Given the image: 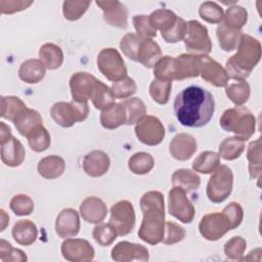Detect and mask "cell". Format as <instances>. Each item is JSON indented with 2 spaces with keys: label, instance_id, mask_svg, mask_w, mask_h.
<instances>
[{
  "label": "cell",
  "instance_id": "obj_11",
  "mask_svg": "<svg viewBox=\"0 0 262 262\" xmlns=\"http://www.w3.org/2000/svg\"><path fill=\"white\" fill-rule=\"evenodd\" d=\"M199 230L204 238L213 242L222 237L227 231L232 230V227L222 212H215L207 214L201 219Z\"/></svg>",
  "mask_w": 262,
  "mask_h": 262
},
{
  "label": "cell",
  "instance_id": "obj_36",
  "mask_svg": "<svg viewBox=\"0 0 262 262\" xmlns=\"http://www.w3.org/2000/svg\"><path fill=\"white\" fill-rule=\"evenodd\" d=\"M245 150V140L242 138L227 137L219 145V157L226 160L232 161L237 159Z\"/></svg>",
  "mask_w": 262,
  "mask_h": 262
},
{
  "label": "cell",
  "instance_id": "obj_9",
  "mask_svg": "<svg viewBox=\"0 0 262 262\" xmlns=\"http://www.w3.org/2000/svg\"><path fill=\"white\" fill-rule=\"evenodd\" d=\"M108 223L116 229L120 236L132 232L135 226V211L132 203L123 200L114 204L111 208V218Z\"/></svg>",
  "mask_w": 262,
  "mask_h": 262
},
{
  "label": "cell",
  "instance_id": "obj_23",
  "mask_svg": "<svg viewBox=\"0 0 262 262\" xmlns=\"http://www.w3.org/2000/svg\"><path fill=\"white\" fill-rule=\"evenodd\" d=\"M26 156V150L21 142L11 137L10 140L1 144V160L8 167H18L23 164Z\"/></svg>",
  "mask_w": 262,
  "mask_h": 262
},
{
  "label": "cell",
  "instance_id": "obj_37",
  "mask_svg": "<svg viewBox=\"0 0 262 262\" xmlns=\"http://www.w3.org/2000/svg\"><path fill=\"white\" fill-rule=\"evenodd\" d=\"M220 165V157L217 152L206 150L201 152L192 163V169L203 174L212 173Z\"/></svg>",
  "mask_w": 262,
  "mask_h": 262
},
{
  "label": "cell",
  "instance_id": "obj_32",
  "mask_svg": "<svg viewBox=\"0 0 262 262\" xmlns=\"http://www.w3.org/2000/svg\"><path fill=\"white\" fill-rule=\"evenodd\" d=\"M39 57L46 69H58L63 61V53L59 46L53 43H45L39 49Z\"/></svg>",
  "mask_w": 262,
  "mask_h": 262
},
{
  "label": "cell",
  "instance_id": "obj_31",
  "mask_svg": "<svg viewBox=\"0 0 262 262\" xmlns=\"http://www.w3.org/2000/svg\"><path fill=\"white\" fill-rule=\"evenodd\" d=\"M149 21L155 30H160L161 34L168 33L176 24L179 16L169 9H157L148 15Z\"/></svg>",
  "mask_w": 262,
  "mask_h": 262
},
{
  "label": "cell",
  "instance_id": "obj_38",
  "mask_svg": "<svg viewBox=\"0 0 262 262\" xmlns=\"http://www.w3.org/2000/svg\"><path fill=\"white\" fill-rule=\"evenodd\" d=\"M155 166L154 158L150 154L140 151L130 157L128 160V167L134 174L143 175L149 173Z\"/></svg>",
  "mask_w": 262,
  "mask_h": 262
},
{
  "label": "cell",
  "instance_id": "obj_40",
  "mask_svg": "<svg viewBox=\"0 0 262 262\" xmlns=\"http://www.w3.org/2000/svg\"><path fill=\"white\" fill-rule=\"evenodd\" d=\"M27 138L29 146L36 152H42L50 145V135L43 125H40L32 130Z\"/></svg>",
  "mask_w": 262,
  "mask_h": 262
},
{
  "label": "cell",
  "instance_id": "obj_25",
  "mask_svg": "<svg viewBox=\"0 0 262 262\" xmlns=\"http://www.w3.org/2000/svg\"><path fill=\"white\" fill-rule=\"evenodd\" d=\"M13 239L21 246H31L38 237V228L36 224L28 219L18 220L12 227Z\"/></svg>",
  "mask_w": 262,
  "mask_h": 262
},
{
  "label": "cell",
  "instance_id": "obj_10",
  "mask_svg": "<svg viewBox=\"0 0 262 262\" xmlns=\"http://www.w3.org/2000/svg\"><path fill=\"white\" fill-rule=\"evenodd\" d=\"M168 211L182 223H190L195 213L192 203L186 195V190L177 186H173L169 191Z\"/></svg>",
  "mask_w": 262,
  "mask_h": 262
},
{
  "label": "cell",
  "instance_id": "obj_47",
  "mask_svg": "<svg viewBox=\"0 0 262 262\" xmlns=\"http://www.w3.org/2000/svg\"><path fill=\"white\" fill-rule=\"evenodd\" d=\"M142 38L137 34L128 33L122 38L120 42V48L129 59L137 61V53Z\"/></svg>",
  "mask_w": 262,
  "mask_h": 262
},
{
  "label": "cell",
  "instance_id": "obj_44",
  "mask_svg": "<svg viewBox=\"0 0 262 262\" xmlns=\"http://www.w3.org/2000/svg\"><path fill=\"white\" fill-rule=\"evenodd\" d=\"M172 88V82L154 79L149 85V94L154 101L159 104H166Z\"/></svg>",
  "mask_w": 262,
  "mask_h": 262
},
{
  "label": "cell",
  "instance_id": "obj_4",
  "mask_svg": "<svg viewBox=\"0 0 262 262\" xmlns=\"http://www.w3.org/2000/svg\"><path fill=\"white\" fill-rule=\"evenodd\" d=\"M255 125V117L242 105L226 110L220 118L221 128L227 132H233L243 140H248L254 134Z\"/></svg>",
  "mask_w": 262,
  "mask_h": 262
},
{
  "label": "cell",
  "instance_id": "obj_22",
  "mask_svg": "<svg viewBox=\"0 0 262 262\" xmlns=\"http://www.w3.org/2000/svg\"><path fill=\"white\" fill-rule=\"evenodd\" d=\"M80 214L89 223H100L106 217L107 208L101 199L88 196L80 205Z\"/></svg>",
  "mask_w": 262,
  "mask_h": 262
},
{
  "label": "cell",
  "instance_id": "obj_55",
  "mask_svg": "<svg viewBox=\"0 0 262 262\" xmlns=\"http://www.w3.org/2000/svg\"><path fill=\"white\" fill-rule=\"evenodd\" d=\"M222 213L227 217L229 220L232 229L236 228L243 221L244 218V211L242 206L238 203L231 202L228 204L222 211Z\"/></svg>",
  "mask_w": 262,
  "mask_h": 262
},
{
  "label": "cell",
  "instance_id": "obj_18",
  "mask_svg": "<svg viewBox=\"0 0 262 262\" xmlns=\"http://www.w3.org/2000/svg\"><path fill=\"white\" fill-rule=\"evenodd\" d=\"M202 67L200 75L208 83L216 87H225L228 83V76L219 62L208 55H201Z\"/></svg>",
  "mask_w": 262,
  "mask_h": 262
},
{
  "label": "cell",
  "instance_id": "obj_17",
  "mask_svg": "<svg viewBox=\"0 0 262 262\" xmlns=\"http://www.w3.org/2000/svg\"><path fill=\"white\" fill-rule=\"evenodd\" d=\"M80 217L73 208H67L60 211L55 220V232L61 238L76 236L80 231Z\"/></svg>",
  "mask_w": 262,
  "mask_h": 262
},
{
  "label": "cell",
  "instance_id": "obj_27",
  "mask_svg": "<svg viewBox=\"0 0 262 262\" xmlns=\"http://www.w3.org/2000/svg\"><path fill=\"white\" fill-rule=\"evenodd\" d=\"M161 57L162 50L159 44L149 38L142 39L137 53V61L145 68H154Z\"/></svg>",
  "mask_w": 262,
  "mask_h": 262
},
{
  "label": "cell",
  "instance_id": "obj_1",
  "mask_svg": "<svg viewBox=\"0 0 262 262\" xmlns=\"http://www.w3.org/2000/svg\"><path fill=\"white\" fill-rule=\"evenodd\" d=\"M173 111L182 126L201 128L211 121L215 112V100L210 91L191 85L176 95Z\"/></svg>",
  "mask_w": 262,
  "mask_h": 262
},
{
  "label": "cell",
  "instance_id": "obj_15",
  "mask_svg": "<svg viewBox=\"0 0 262 262\" xmlns=\"http://www.w3.org/2000/svg\"><path fill=\"white\" fill-rule=\"evenodd\" d=\"M201 55L181 54L174 57L173 80H183L186 78L198 77L201 72Z\"/></svg>",
  "mask_w": 262,
  "mask_h": 262
},
{
  "label": "cell",
  "instance_id": "obj_57",
  "mask_svg": "<svg viewBox=\"0 0 262 262\" xmlns=\"http://www.w3.org/2000/svg\"><path fill=\"white\" fill-rule=\"evenodd\" d=\"M28 258H27V255L25 252H23L21 250L19 249H15L13 248L12 251L10 252L9 256L5 259L4 262H7V261H13V262H24V261H27Z\"/></svg>",
  "mask_w": 262,
  "mask_h": 262
},
{
  "label": "cell",
  "instance_id": "obj_35",
  "mask_svg": "<svg viewBox=\"0 0 262 262\" xmlns=\"http://www.w3.org/2000/svg\"><path fill=\"white\" fill-rule=\"evenodd\" d=\"M121 103L126 112V125L137 124L146 114L144 102L138 97L126 98Z\"/></svg>",
  "mask_w": 262,
  "mask_h": 262
},
{
  "label": "cell",
  "instance_id": "obj_2",
  "mask_svg": "<svg viewBox=\"0 0 262 262\" xmlns=\"http://www.w3.org/2000/svg\"><path fill=\"white\" fill-rule=\"evenodd\" d=\"M140 209L143 218L138 236L149 245L162 243L166 223L163 193L156 190L145 192L140 199Z\"/></svg>",
  "mask_w": 262,
  "mask_h": 262
},
{
  "label": "cell",
  "instance_id": "obj_39",
  "mask_svg": "<svg viewBox=\"0 0 262 262\" xmlns=\"http://www.w3.org/2000/svg\"><path fill=\"white\" fill-rule=\"evenodd\" d=\"M247 158L249 161V172L252 178L260 181L261 175V140L260 138L252 141L248 146Z\"/></svg>",
  "mask_w": 262,
  "mask_h": 262
},
{
  "label": "cell",
  "instance_id": "obj_49",
  "mask_svg": "<svg viewBox=\"0 0 262 262\" xmlns=\"http://www.w3.org/2000/svg\"><path fill=\"white\" fill-rule=\"evenodd\" d=\"M247 242L242 236H233L224 245V254L230 260H242Z\"/></svg>",
  "mask_w": 262,
  "mask_h": 262
},
{
  "label": "cell",
  "instance_id": "obj_12",
  "mask_svg": "<svg viewBox=\"0 0 262 262\" xmlns=\"http://www.w3.org/2000/svg\"><path fill=\"white\" fill-rule=\"evenodd\" d=\"M135 134L140 142L146 145H158L165 136L162 122L154 116H144L135 126Z\"/></svg>",
  "mask_w": 262,
  "mask_h": 262
},
{
  "label": "cell",
  "instance_id": "obj_42",
  "mask_svg": "<svg viewBox=\"0 0 262 262\" xmlns=\"http://www.w3.org/2000/svg\"><path fill=\"white\" fill-rule=\"evenodd\" d=\"M225 93L235 105H243L250 97V85L246 81H238L227 86Z\"/></svg>",
  "mask_w": 262,
  "mask_h": 262
},
{
  "label": "cell",
  "instance_id": "obj_54",
  "mask_svg": "<svg viewBox=\"0 0 262 262\" xmlns=\"http://www.w3.org/2000/svg\"><path fill=\"white\" fill-rule=\"evenodd\" d=\"M186 30H187V23L183 18L178 17L174 27L168 33L162 35V37L167 43H177L184 38L186 34Z\"/></svg>",
  "mask_w": 262,
  "mask_h": 262
},
{
  "label": "cell",
  "instance_id": "obj_7",
  "mask_svg": "<svg viewBox=\"0 0 262 262\" xmlns=\"http://www.w3.org/2000/svg\"><path fill=\"white\" fill-rule=\"evenodd\" d=\"M97 68L110 81L117 82L127 77V68L120 52L115 48H104L97 55Z\"/></svg>",
  "mask_w": 262,
  "mask_h": 262
},
{
  "label": "cell",
  "instance_id": "obj_20",
  "mask_svg": "<svg viewBox=\"0 0 262 262\" xmlns=\"http://www.w3.org/2000/svg\"><path fill=\"white\" fill-rule=\"evenodd\" d=\"M96 4L103 11L104 20L111 26L118 28H126L128 19V11L119 1H96Z\"/></svg>",
  "mask_w": 262,
  "mask_h": 262
},
{
  "label": "cell",
  "instance_id": "obj_50",
  "mask_svg": "<svg viewBox=\"0 0 262 262\" xmlns=\"http://www.w3.org/2000/svg\"><path fill=\"white\" fill-rule=\"evenodd\" d=\"M91 2L89 1H64L62 4V12L64 18L69 20L79 19L87 10Z\"/></svg>",
  "mask_w": 262,
  "mask_h": 262
},
{
  "label": "cell",
  "instance_id": "obj_48",
  "mask_svg": "<svg viewBox=\"0 0 262 262\" xmlns=\"http://www.w3.org/2000/svg\"><path fill=\"white\" fill-rule=\"evenodd\" d=\"M11 211L17 216L30 215L34 210V202L27 194H16L9 202Z\"/></svg>",
  "mask_w": 262,
  "mask_h": 262
},
{
  "label": "cell",
  "instance_id": "obj_59",
  "mask_svg": "<svg viewBox=\"0 0 262 262\" xmlns=\"http://www.w3.org/2000/svg\"><path fill=\"white\" fill-rule=\"evenodd\" d=\"M0 220H1L0 221V224H1L0 231H4L6 226L9 223V216H8V214H6V212L3 209L0 210Z\"/></svg>",
  "mask_w": 262,
  "mask_h": 262
},
{
  "label": "cell",
  "instance_id": "obj_41",
  "mask_svg": "<svg viewBox=\"0 0 262 262\" xmlns=\"http://www.w3.org/2000/svg\"><path fill=\"white\" fill-rule=\"evenodd\" d=\"M25 102L16 96H1V117L8 121H12L15 117L26 108Z\"/></svg>",
  "mask_w": 262,
  "mask_h": 262
},
{
  "label": "cell",
  "instance_id": "obj_28",
  "mask_svg": "<svg viewBox=\"0 0 262 262\" xmlns=\"http://www.w3.org/2000/svg\"><path fill=\"white\" fill-rule=\"evenodd\" d=\"M66 169V163L59 156H48L41 159L38 163V173L45 179L58 178Z\"/></svg>",
  "mask_w": 262,
  "mask_h": 262
},
{
  "label": "cell",
  "instance_id": "obj_24",
  "mask_svg": "<svg viewBox=\"0 0 262 262\" xmlns=\"http://www.w3.org/2000/svg\"><path fill=\"white\" fill-rule=\"evenodd\" d=\"M46 73V67L41 59L31 58L24 61L18 70V77L28 84H36L40 82Z\"/></svg>",
  "mask_w": 262,
  "mask_h": 262
},
{
  "label": "cell",
  "instance_id": "obj_46",
  "mask_svg": "<svg viewBox=\"0 0 262 262\" xmlns=\"http://www.w3.org/2000/svg\"><path fill=\"white\" fill-rule=\"evenodd\" d=\"M223 18H224V24L227 25L228 27L235 30H241L244 27V25L247 23L248 13L244 7L238 5H233L226 10V13Z\"/></svg>",
  "mask_w": 262,
  "mask_h": 262
},
{
  "label": "cell",
  "instance_id": "obj_16",
  "mask_svg": "<svg viewBox=\"0 0 262 262\" xmlns=\"http://www.w3.org/2000/svg\"><path fill=\"white\" fill-rule=\"evenodd\" d=\"M112 259L118 262H129L133 260L148 261V250L138 244L130 242H120L112 249Z\"/></svg>",
  "mask_w": 262,
  "mask_h": 262
},
{
  "label": "cell",
  "instance_id": "obj_26",
  "mask_svg": "<svg viewBox=\"0 0 262 262\" xmlns=\"http://www.w3.org/2000/svg\"><path fill=\"white\" fill-rule=\"evenodd\" d=\"M13 123L19 134L27 137L32 130L42 125V117L37 111L26 107L15 117Z\"/></svg>",
  "mask_w": 262,
  "mask_h": 262
},
{
  "label": "cell",
  "instance_id": "obj_13",
  "mask_svg": "<svg viewBox=\"0 0 262 262\" xmlns=\"http://www.w3.org/2000/svg\"><path fill=\"white\" fill-rule=\"evenodd\" d=\"M60 251L66 260L73 262L92 261L95 255L91 244L83 238H67L61 244Z\"/></svg>",
  "mask_w": 262,
  "mask_h": 262
},
{
  "label": "cell",
  "instance_id": "obj_19",
  "mask_svg": "<svg viewBox=\"0 0 262 262\" xmlns=\"http://www.w3.org/2000/svg\"><path fill=\"white\" fill-rule=\"evenodd\" d=\"M196 146V141L191 135L179 133L170 141L169 151L174 159L178 161H186L195 152Z\"/></svg>",
  "mask_w": 262,
  "mask_h": 262
},
{
  "label": "cell",
  "instance_id": "obj_34",
  "mask_svg": "<svg viewBox=\"0 0 262 262\" xmlns=\"http://www.w3.org/2000/svg\"><path fill=\"white\" fill-rule=\"evenodd\" d=\"M171 182L173 186L181 187L186 191H190L199 188L201 184V179L200 176L193 171L182 168L176 170L173 173L171 177Z\"/></svg>",
  "mask_w": 262,
  "mask_h": 262
},
{
  "label": "cell",
  "instance_id": "obj_58",
  "mask_svg": "<svg viewBox=\"0 0 262 262\" xmlns=\"http://www.w3.org/2000/svg\"><path fill=\"white\" fill-rule=\"evenodd\" d=\"M12 137L11 129L4 122H0V142L1 144L7 142Z\"/></svg>",
  "mask_w": 262,
  "mask_h": 262
},
{
  "label": "cell",
  "instance_id": "obj_6",
  "mask_svg": "<svg viewBox=\"0 0 262 262\" xmlns=\"http://www.w3.org/2000/svg\"><path fill=\"white\" fill-rule=\"evenodd\" d=\"M212 173L207 184L206 193L211 202L219 204L224 202L231 193L233 174L226 165H219Z\"/></svg>",
  "mask_w": 262,
  "mask_h": 262
},
{
  "label": "cell",
  "instance_id": "obj_8",
  "mask_svg": "<svg viewBox=\"0 0 262 262\" xmlns=\"http://www.w3.org/2000/svg\"><path fill=\"white\" fill-rule=\"evenodd\" d=\"M183 40L189 54L207 55L211 52L212 43L208 30L196 20H189L187 23V30Z\"/></svg>",
  "mask_w": 262,
  "mask_h": 262
},
{
  "label": "cell",
  "instance_id": "obj_43",
  "mask_svg": "<svg viewBox=\"0 0 262 262\" xmlns=\"http://www.w3.org/2000/svg\"><path fill=\"white\" fill-rule=\"evenodd\" d=\"M118 233L110 223H98L92 231V237L101 247L111 246L117 238Z\"/></svg>",
  "mask_w": 262,
  "mask_h": 262
},
{
  "label": "cell",
  "instance_id": "obj_3",
  "mask_svg": "<svg viewBox=\"0 0 262 262\" xmlns=\"http://www.w3.org/2000/svg\"><path fill=\"white\" fill-rule=\"evenodd\" d=\"M236 49L237 52L227 59L225 71L228 78L245 81L260 60L261 44L252 36L243 34Z\"/></svg>",
  "mask_w": 262,
  "mask_h": 262
},
{
  "label": "cell",
  "instance_id": "obj_30",
  "mask_svg": "<svg viewBox=\"0 0 262 262\" xmlns=\"http://www.w3.org/2000/svg\"><path fill=\"white\" fill-rule=\"evenodd\" d=\"M115 99L116 97L112 91V88H110L101 81L97 80L91 96V100L94 106L102 112L106 111L116 103Z\"/></svg>",
  "mask_w": 262,
  "mask_h": 262
},
{
  "label": "cell",
  "instance_id": "obj_56",
  "mask_svg": "<svg viewBox=\"0 0 262 262\" xmlns=\"http://www.w3.org/2000/svg\"><path fill=\"white\" fill-rule=\"evenodd\" d=\"M33 4V1H16V0H1L0 10L3 14H11L24 9H27Z\"/></svg>",
  "mask_w": 262,
  "mask_h": 262
},
{
  "label": "cell",
  "instance_id": "obj_21",
  "mask_svg": "<svg viewBox=\"0 0 262 262\" xmlns=\"http://www.w3.org/2000/svg\"><path fill=\"white\" fill-rule=\"evenodd\" d=\"M110 165V158L102 150H92L83 159V170L91 177H100L104 175L108 171Z\"/></svg>",
  "mask_w": 262,
  "mask_h": 262
},
{
  "label": "cell",
  "instance_id": "obj_53",
  "mask_svg": "<svg viewBox=\"0 0 262 262\" xmlns=\"http://www.w3.org/2000/svg\"><path fill=\"white\" fill-rule=\"evenodd\" d=\"M133 24L137 35L140 36L142 39H151L157 36V30H155L151 26L149 17L147 15H135L133 17Z\"/></svg>",
  "mask_w": 262,
  "mask_h": 262
},
{
  "label": "cell",
  "instance_id": "obj_45",
  "mask_svg": "<svg viewBox=\"0 0 262 262\" xmlns=\"http://www.w3.org/2000/svg\"><path fill=\"white\" fill-rule=\"evenodd\" d=\"M199 14L205 21L210 24H220L224 17L222 7L212 1L202 3L199 9Z\"/></svg>",
  "mask_w": 262,
  "mask_h": 262
},
{
  "label": "cell",
  "instance_id": "obj_5",
  "mask_svg": "<svg viewBox=\"0 0 262 262\" xmlns=\"http://www.w3.org/2000/svg\"><path fill=\"white\" fill-rule=\"evenodd\" d=\"M88 114V102H78L73 99L70 102H55L50 110L51 118L62 128H70L77 122L86 120Z\"/></svg>",
  "mask_w": 262,
  "mask_h": 262
},
{
  "label": "cell",
  "instance_id": "obj_51",
  "mask_svg": "<svg viewBox=\"0 0 262 262\" xmlns=\"http://www.w3.org/2000/svg\"><path fill=\"white\" fill-rule=\"evenodd\" d=\"M137 86L135 81L130 77H125L124 79L114 82L112 85V91L116 98L123 99L132 96L136 92Z\"/></svg>",
  "mask_w": 262,
  "mask_h": 262
},
{
  "label": "cell",
  "instance_id": "obj_29",
  "mask_svg": "<svg viewBox=\"0 0 262 262\" xmlns=\"http://www.w3.org/2000/svg\"><path fill=\"white\" fill-rule=\"evenodd\" d=\"M216 33H217L219 46L224 51L235 50L238 46L241 37L243 35L241 30L232 29V28L228 27L227 25H225L224 23L220 24L217 27Z\"/></svg>",
  "mask_w": 262,
  "mask_h": 262
},
{
  "label": "cell",
  "instance_id": "obj_52",
  "mask_svg": "<svg viewBox=\"0 0 262 262\" xmlns=\"http://www.w3.org/2000/svg\"><path fill=\"white\" fill-rule=\"evenodd\" d=\"M185 237V229L175 222L168 221L165 223V231L162 243L165 245H174Z\"/></svg>",
  "mask_w": 262,
  "mask_h": 262
},
{
  "label": "cell",
  "instance_id": "obj_14",
  "mask_svg": "<svg viewBox=\"0 0 262 262\" xmlns=\"http://www.w3.org/2000/svg\"><path fill=\"white\" fill-rule=\"evenodd\" d=\"M97 79L89 73L78 72L70 79L72 99L78 102H87L91 99Z\"/></svg>",
  "mask_w": 262,
  "mask_h": 262
},
{
  "label": "cell",
  "instance_id": "obj_33",
  "mask_svg": "<svg viewBox=\"0 0 262 262\" xmlns=\"http://www.w3.org/2000/svg\"><path fill=\"white\" fill-rule=\"evenodd\" d=\"M100 123L105 129H116L126 124V112L121 102L115 103L111 108L100 114Z\"/></svg>",
  "mask_w": 262,
  "mask_h": 262
}]
</instances>
